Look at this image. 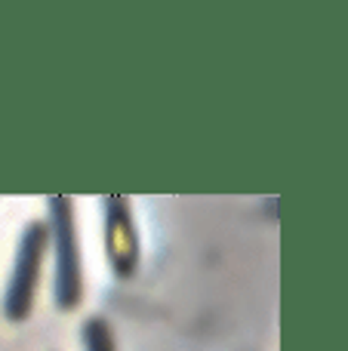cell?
I'll list each match as a JSON object with an SVG mask.
<instances>
[{
	"label": "cell",
	"instance_id": "cell-3",
	"mask_svg": "<svg viewBox=\"0 0 348 351\" xmlns=\"http://www.w3.org/2000/svg\"><path fill=\"white\" fill-rule=\"evenodd\" d=\"M102 216H105V253H108L114 278L129 280L139 271L142 262V243L136 231L133 204L123 194H105L102 197Z\"/></svg>",
	"mask_w": 348,
	"mask_h": 351
},
{
	"label": "cell",
	"instance_id": "cell-4",
	"mask_svg": "<svg viewBox=\"0 0 348 351\" xmlns=\"http://www.w3.org/2000/svg\"><path fill=\"white\" fill-rule=\"evenodd\" d=\"M80 339H84L86 351H117L114 330H111L108 317H102V315L86 317L84 327H80Z\"/></svg>",
	"mask_w": 348,
	"mask_h": 351
},
{
	"label": "cell",
	"instance_id": "cell-2",
	"mask_svg": "<svg viewBox=\"0 0 348 351\" xmlns=\"http://www.w3.org/2000/svg\"><path fill=\"white\" fill-rule=\"evenodd\" d=\"M47 247H49L47 222L34 219V222L25 225L22 234H18L16 265H12L10 284H6V296H3L6 321L22 324L31 317L37 287H40V274H43V259H47Z\"/></svg>",
	"mask_w": 348,
	"mask_h": 351
},
{
	"label": "cell",
	"instance_id": "cell-1",
	"mask_svg": "<svg viewBox=\"0 0 348 351\" xmlns=\"http://www.w3.org/2000/svg\"><path fill=\"white\" fill-rule=\"evenodd\" d=\"M47 231L53 247L55 274H53V299L59 311H74L84 302V259H80L77 222H74V200L65 194L47 197Z\"/></svg>",
	"mask_w": 348,
	"mask_h": 351
}]
</instances>
